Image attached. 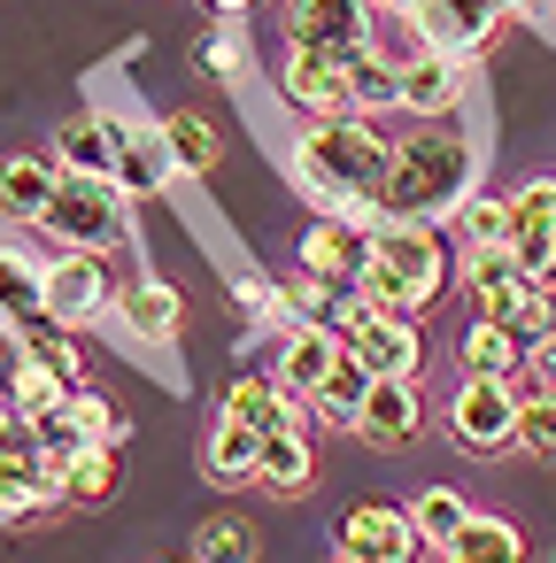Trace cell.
I'll return each mask as SVG.
<instances>
[{"label":"cell","instance_id":"obj_40","mask_svg":"<svg viewBox=\"0 0 556 563\" xmlns=\"http://www.w3.org/2000/svg\"><path fill=\"white\" fill-rule=\"evenodd\" d=\"M525 378H533V394H556V340H541L525 355Z\"/></svg>","mask_w":556,"mask_h":563},{"label":"cell","instance_id":"obj_19","mask_svg":"<svg viewBox=\"0 0 556 563\" xmlns=\"http://www.w3.org/2000/svg\"><path fill=\"white\" fill-rule=\"evenodd\" d=\"M55 163L78 170V178H117V170H124V140H117V124H101V117H70V124L55 132Z\"/></svg>","mask_w":556,"mask_h":563},{"label":"cell","instance_id":"obj_31","mask_svg":"<svg viewBox=\"0 0 556 563\" xmlns=\"http://www.w3.org/2000/svg\"><path fill=\"white\" fill-rule=\"evenodd\" d=\"M525 347H541V340H556V294H548V278H517L510 286V301L494 309Z\"/></svg>","mask_w":556,"mask_h":563},{"label":"cell","instance_id":"obj_9","mask_svg":"<svg viewBox=\"0 0 556 563\" xmlns=\"http://www.w3.org/2000/svg\"><path fill=\"white\" fill-rule=\"evenodd\" d=\"M332 548L340 555H356V563H417V525H410V509H394V501H356L348 517H340V532H332Z\"/></svg>","mask_w":556,"mask_h":563},{"label":"cell","instance_id":"obj_23","mask_svg":"<svg viewBox=\"0 0 556 563\" xmlns=\"http://www.w3.org/2000/svg\"><path fill=\"white\" fill-rule=\"evenodd\" d=\"M309 478H317V448H309V432H302V424H286V432H263L255 486H271V494H302Z\"/></svg>","mask_w":556,"mask_h":563},{"label":"cell","instance_id":"obj_17","mask_svg":"<svg viewBox=\"0 0 556 563\" xmlns=\"http://www.w3.org/2000/svg\"><path fill=\"white\" fill-rule=\"evenodd\" d=\"M379 378H417L425 371V340H417V317H386V309H371L363 317V332L348 340Z\"/></svg>","mask_w":556,"mask_h":563},{"label":"cell","instance_id":"obj_36","mask_svg":"<svg viewBox=\"0 0 556 563\" xmlns=\"http://www.w3.org/2000/svg\"><path fill=\"white\" fill-rule=\"evenodd\" d=\"M63 417H70V424H78L86 440H109V448H124V417L109 409V394H94V386H70Z\"/></svg>","mask_w":556,"mask_h":563},{"label":"cell","instance_id":"obj_4","mask_svg":"<svg viewBox=\"0 0 556 563\" xmlns=\"http://www.w3.org/2000/svg\"><path fill=\"white\" fill-rule=\"evenodd\" d=\"M517 409H525L517 378H471L464 371V386L448 394V440L464 455H510L517 448Z\"/></svg>","mask_w":556,"mask_h":563},{"label":"cell","instance_id":"obj_28","mask_svg":"<svg viewBox=\"0 0 556 563\" xmlns=\"http://www.w3.org/2000/svg\"><path fill=\"white\" fill-rule=\"evenodd\" d=\"M0 317H9V324L47 317V263L17 255V247H0Z\"/></svg>","mask_w":556,"mask_h":563},{"label":"cell","instance_id":"obj_13","mask_svg":"<svg viewBox=\"0 0 556 563\" xmlns=\"http://www.w3.org/2000/svg\"><path fill=\"white\" fill-rule=\"evenodd\" d=\"M417 424H425V394H417V378H379V386L363 394V409H356V432H363L371 448H410Z\"/></svg>","mask_w":556,"mask_h":563},{"label":"cell","instance_id":"obj_15","mask_svg":"<svg viewBox=\"0 0 556 563\" xmlns=\"http://www.w3.org/2000/svg\"><path fill=\"white\" fill-rule=\"evenodd\" d=\"M363 263H371V232H356V224H340V217H317V224L302 232V271H309V278L356 286Z\"/></svg>","mask_w":556,"mask_h":563},{"label":"cell","instance_id":"obj_33","mask_svg":"<svg viewBox=\"0 0 556 563\" xmlns=\"http://www.w3.org/2000/svg\"><path fill=\"white\" fill-rule=\"evenodd\" d=\"M17 340H24V355H32V363H47V371H63L70 386H86V363H78V340H70V324H55V317H32V324H17Z\"/></svg>","mask_w":556,"mask_h":563},{"label":"cell","instance_id":"obj_16","mask_svg":"<svg viewBox=\"0 0 556 563\" xmlns=\"http://www.w3.org/2000/svg\"><path fill=\"white\" fill-rule=\"evenodd\" d=\"M117 324H124L140 347H163V340H178L186 301H178V286H171V278H132V286L117 294Z\"/></svg>","mask_w":556,"mask_h":563},{"label":"cell","instance_id":"obj_3","mask_svg":"<svg viewBox=\"0 0 556 563\" xmlns=\"http://www.w3.org/2000/svg\"><path fill=\"white\" fill-rule=\"evenodd\" d=\"M448 278H456V263H448V247H440L433 224H379L371 232V263H363L356 286L386 317H425L448 294Z\"/></svg>","mask_w":556,"mask_h":563},{"label":"cell","instance_id":"obj_2","mask_svg":"<svg viewBox=\"0 0 556 563\" xmlns=\"http://www.w3.org/2000/svg\"><path fill=\"white\" fill-rule=\"evenodd\" d=\"M386 170H394V140L371 117H317L294 140V178H302V194L325 217H340L348 194H371L379 201L386 194Z\"/></svg>","mask_w":556,"mask_h":563},{"label":"cell","instance_id":"obj_27","mask_svg":"<svg viewBox=\"0 0 556 563\" xmlns=\"http://www.w3.org/2000/svg\"><path fill=\"white\" fill-rule=\"evenodd\" d=\"M410 525H417L425 548L448 555V548L464 540V525H471V501H464L456 486H417V494H410Z\"/></svg>","mask_w":556,"mask_h":563},{"label":"cell","instance_id":"obj_37","mask_svg":"<svg viewBox=\"0 0 556 563\" xmlns=\"http://www.w3.org/2000/svg\"><path fill=\"white\" fill-rule=\"evenodd\" d=\"M464 247H510V201L471 194L464 201Z\"/></svg>","mask_w":556,"mask_h":563},{"label":"cell","instance_id":"obj_34","mask_svg":"<svg viewBox=\"0 0 556 563\" xmlns=\"http://www.w3.org/2000/svg\"><path fill=\"white\" fill-rule=\"evenodd\" d=\"M63 401H70V378H63V371H47V363H32V355H24V363H17V378H9V409H24V417H32V424H40V417H55V409H63Z\"/></svg>","mask_w":556,"mask_h":563},{"label":"cell","instance_id":"obj_12","mask_svg":"<svg viewBox=\"0 0 556 563\" xmlns=\"http://www.w3.org/2000/svg\"><path fill=\"white\" fill-rule=\"evenodd\" d=\"M348 355V340L332 332V324H286V340H279V386L294 394V401H309L325 378H332V363Z\"/></svg>","mask_w":556,"mask_h":563},{"label":"cell","instance_id":"obj_8","mask_svg":"<svg viewBox=\"0 0 556 563\" xmlns=\"http://www.w3.org/2000/svg\"><path fill=\"white\" fill-rule=\"evenodd\" d=\"M371 0H286V47H317V55H356L371 47Z\"/></svg>","mask_w":556,"mask_h":563},{"label":"cell","instance_id":"obj_26","mask_svg":"<svg viewBox=\"0 0 556 563\" xmlns=\"http://www.w3.org/2000/svg\"><path fill=\"white\" fill-rule=\"evenodd\" d=\"M371 386H379V371H371V363L348 347V355L332 363V378L309 394V409H317L325 424H348V432H356V409H363V394H371Z\"/></svg>","mask_w":556,"mask_h":563},{"label":"cell","instance_id":"obj_7","mask_svg":"<svg viewBox=\"0 0 556 563\" xmlns=\"http://www.w3.org/2000/svg\"><path fill=\"white\" fill-rule=\"evenodd\" d=\"M410 32L417 47H440V55H479L494 32H502V0H410Z\"/></svg>","mask_w":556,"mask_h":563},{"label":"cell","instance_id":"obj_30","mask_svg":"<svg viewBox=\"0 0 556 563\" xmlns=\"http://www.w3.org/2000/svg\"><path fill=\"white\" fill-rule=\"evenodd\" d=\"M525 271H517V255L510 247H464V286H471V301H479V317H494L502 301H510V286H517Z\"/></svg>","mask_w":556,"mask_h":563},{"label":"cell","instance_id":"obj_11","mask_svg":"<svg viewBox=\"0 0 556 563\" xmlns=\"http://www.w3.org/2000/svg\"><path fill=\"white\" fill-rule=\"evenodd\" d=\"M510 255L525 278H556V178H525L510 194Z\"/></svg>","mask_w":556,"mask_h":563},{"label":"cell","instance_id":"obj_5","mask_svg":"<svg viewBox=\"0 0 556 563\" xmlns=\"http://www.w3.org/2000/svg\"><path fill=\"white\" fill-rule=\"evenodd\" d=\"M47 317L86 332L101 317H117V278H109V247H63L47 263Z\"/></svg>","mask_w":556,"mask_h":563},{"label":"cell","instance_id":"obj_45","mask_svg":"<svg viewBox=\"0 0 556 563\" xmlns=\"http://www.w3.org/2000/svg\"><path fill=\"white\" fill-rule=\"evenodd\" d=\"M240 9H255V0H240Z\"/></svg>","mask_w":556,"mask_h":563},{"label":"cell","instance_id":"obj_6","mask_svg":"<svg viewBox=\"0 0 556 563\" xmlns=\"http://www.w3.org/2000/svg\"><path fill=\"white\" fill-rule=\"evenodd\" d=\"M117 178H78V170H63V186H55V201H47V232L63 240V247H109L117 232H124V209H117Z\"/></svg>","mask_w":556,"mask_h":563},{"label":"cell","instance_id":"obj_29","mask_svg":"<svg viewBox=\"0 0 556 563\" xmlns=\"http://www.w3.org/2000/svg\"><path fill=\"white\" fill-rule=\"evenodd\" d=\"M255 455H263V432L217 409V424H209V448H201L209 478H255Z\"/></svg>","mask_w":556,"mask_h":563},{"label":"cell","instance_id":"obj_35","mask_svg":"<svg viewBox=\"0 0 556 563\" xmlns=\"http://www.w3.org/2000/svg\"><path fill=\"white\" fill-rule=\"evenodd\" d=\"M194 563H255V532L240 517H209L194 532Z\"/></svg>","mask_w":556,"mask_h":563},{"label":"cell","instance_id":"obj_18","mask_svg":"<svg viewBox=\"0 0 556 563\" xmlns=\"http://www.w3.org/2000/svg\"><path fill=\"white\" fill-rule=\"evenodd\" d=\"M525 340L502 324V317H471L464 324V340H456V363L471 371V378H525Z\"/></svg>","mask_w":556,"mask_h":563},{"label":"cell","instance_id":"obj_20","mask_svg":"<svg viewBox=\"0 0 556 563\" xmlns=\"http://www.w3.org/2000/svg\"><path fill=\"white\" fill-rule=\"evenodd\" d=\"M348 109H356V117H386V109H402V55H386L379 40L356 47V55H348Z\"/></svg>","mask_w":556,"mask_h":563},{"label":"cell","instance_id":"obj_1","mask_svg":"<svg viewBox=\"0 0 556 563\" xmlns=\"http://www.w3.org/2000/svg\"><path fill=\"white\" fill-rule=\"evenodd\" d=\"M471 178H479V147L464 132L417 124L410 140H394V170H386L379 209H386V224H440V217H464Z\"/></svg>","mask_w":556,"mask_h":563},{"label":"cell","instance_id":"obj_32","mask_svg":"<svg viewBox=\"0 0 556 563\" xmlns=\"http://www.w3.org/2000/svg\"><path fill=\"white\" fill-rule=\"evenodd\" d=\"M117 448L109 440H94V448H78V463L63 471V501H78V509H101L109 494H117Z\"/></svg>","mask_w":556,"mask_h":563},{"label":"cell","instance_id":"obj_41","mask_svg":"<svg viewBox=\"0 0 556 563\" xmlns=\"http://www.w3.org/2000/svg\"><path fill=\"white\" fill-rule=\"evenodd\" d=\"M201 9H209V16H240V0H201Z\"/></svg>","mask_w":556,"mask_h":563},{"label":"cell","instance_id":"obj_38","mask_svg":"<svg viewBox=\"0 0 556 563\" xmlns=\"http://www.w3.org/2000/svg\"><path fill=\"white\" fill-rule=\"evenodd\" d=\"M517 448L541 455V463H556V394H525V409H517Z\"/></svg>","mask_w":556,"mask_h":563},{"label":"cell","instance_id":"obj_43","mask_svg":"<svg viewBox=\"0 0 556 563\" xmlns=\"http://www.w3.org/2000/svg\"><path fill=\"white\" fill-rule=\"evenodd\" d=\"M502 9H510V16H533V9H541V0H502Z\"/></svg>","mask_w":556,"mask_h":563},{"label":"cell","instance_id":"obj_24","mask_svg":"<svg viewBox=\"0 0 556 563\" xmlns=\"http://www.w3.org/2000/svg\"><path fill=\"white\" fill-rule=\"evenodd\" d=\"M55 186H63V163H47V155H9V163H0V217H47Z\"/></svg>","mask_w":556,"mask_h":563},{"label":"cell","instance_id":"obj_22","mask_svg":"<svg viewBox=\"0 0 556 563\" xmlns=\"http://www.w3.org/2000/svg\"><path fill=\"white\" fill-rule=\"evenodd\" d=\"M55 501H63V486L32 455H0V517L9 525H40V517H55Z\"/></svg>","mask_w":556,"mask_h":563},{"label":"cell","instance_id":"obj_42","mask_svg":"<svg viewBox=\"0 0 556 563\" xmlns=\"http://www.w3.org/2000/svg\"><path fill=\"white\" fill-rule=\"evenodd\" d=\"M440 563H487V555H471V548H448V555H440Z\"/></svg>","mask_w":556,"mask_h":563},{"label":"cell","instance_id":"obj_14","mask_svg":"<svg viewBox=\"0 0 556 563\" xmlns=\"http://www.w3.org/2000/svg\"><path fill=\"white\" fill-rule=\"evenodd\" d=\"M464 101V55H440V47H417V55H402V109L410 117H448Z\"/></svg>","mask_w":556,"mask_h":563},{"label":"cell","instance_id":"obj_21","mask_svg":"<svg viewBox=\"0 0 556 563\" xmlns=\"http://www.w3.org/2000/svg\"><path fill=\"white\" fill-rule=\"evenodd\" d=\"M225 417H240V424H255V432H286V424H302V401H294L271 371H248V378L225 386Z\"/></svg>","mask_w":556,"mask_h":563},{"label":"cell","instance_id":"obj_39","mask_svg":"<svg viewBox=\"0 0 556 563\" xmlns=\"http://www.w3.org/2000/svg\"><path fill=\"white\" fill-rule=\"evenodd\" d=\"M194 70L217 78V86H232V78L248 70V40H240V32H209V40L194 47Z\"/></svg>","mask_w":556,"mask_h":563},{"label":"cell","instance_id":"obj_10","mask_svg":"<svg viewBox=\"0 0 556 563\" xmlns=\"http://www.w3.org/2000/svg\"><path fill=\"white\" fill-rule=\"evenodd\" d=\"M279 93H286V109H302L309 124H317V117H356V109H348V55L286 47V63H279Z\"/></svg>","mask_w":556,"mask_h":563},{"label":"cell","instance_id":"obj_44","mask_svg":"<svg viewBox=\"0 0 556 563\" xmlns=\"http://www.w3.org/2000/svg\"><path fill=\"white\" fill-rule=\"evenodd\" d=\"M332 563H356V555H332Z\"/></svg>","mask_w":556,"mask_h":563},{"label":"cell","instance_id":"obj_25","mask_svg":"<svg viewBox=\"0 0 556 563\" xmlns=\"http://www.w3.org/2000/svg\"><path fill=\"white\" fill-rule=\"evenodd\" d=\"M163 155H171V170L209 178V170L225 163V140H217V124H209L201 109H178V117H163Z\"/></svg>","mask_w":556,"mask_h":563}]
</instances>
